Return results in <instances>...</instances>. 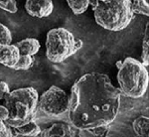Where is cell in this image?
<instances>
[{"instance_id":"cell-1","label":"cell","mask_w":149,"mask_h":137,"mask_svg":"<svg viewBox=\"0 0 149 137\" xmlns=\"http://www.w3.org/2000/svg\"><path fill=\"white\" fill-rule=\"evenodd\" d=\"M121 90L105 74L88 73L72 86L67 112L77 129L111 125L120 108Z\"/></svg>"},{"instance_id":"cell-2","label":"cell","mask_w":149,"mask_h":137,"mask_svg":"<svg viewBox=\"0 0 149 137\" xmlns=\"http://www.w3.org/2000/svg\"><path fill=\"white\" fill-rule=\"evenodd\" d=\"M38 98L37 90L31 86L9 91L3 100L9 112L6 123L10 127H18L33 121L38 108Z\"/></svg>"},{"instance_id":"cell-3","label":"cell","mask_w":149,"mask_h":137,"mask_svg":"<svg viewBox=\"0 0 149 137\" xmlns=\"http://www.w3.org/2000/svg\"><path fill=\"white\" fill-rule=\"evenodd\" d=\"M93 14L97 25L113 32L124 30L134 18L131 0L100 1L93 9Z\"/></svg>"},{"instance_id":"cell-4","label":"cell","mask_w":149,"mask_h":137,"mask_svg":"<svg viewBox=\"0 0 149 137\" xmlns=\"http://www.w3.org/2000/svg\"><path fill=\"white\" fill-rule=\"evenodd\" d=\"M117 81L121 93L138 99L145 95L149 85V74L146 67L140 61L128 57L118 68Z\"/></svg>"},{"instance_id":"cell-5","label":"cell","mask_w":149,"mask_h":137,"mask_svg":"<svg viewBox=\"0 0 149 137\" xmlns=\"http://www.w3.org/2000/svg\"><path fill=\"white\" fill-rule=\"evenodd\" d=\"M78 52L76 37L66 28H53L47 33L46 56L52 63H62Z\"/></svg>"},{"instance_id":"cell-6","label":"cell","mask_w":149,"mask_h":137,"mask_svg":"<svg viewBox=\"0 0 149 137\" xmlns=\"http://www.w3.org/2000/svg\"><path fill=\"white\" fill-rule=\"evenodd\" d=\"M70 97L64 90L52 86L38 98V108L44 115L52 118H61L67 115Z\"/></svg>"},{"instance_id":"cell-7","label":"cell","mask_w":149,"mask_h":137,"mask_svg":"<svg viewBox=\"0 0 149 137\" xmlns=\"http://www.w3.org/2000/svg\"><path fill=\"white\" fill-rule=\"evenodd\" d=\"M26 12L35 18H46L52 14L54 4L52 0H26Z\"/></svg>"},{"instance_id":"cell-8","label":"cell","mask_w":149,"mask_h":137,"mask_svg":"<svg viewBox=\"0 0 149 137\" xmlns=\"http://www.w3.org/2000/svg\"><path fill=\"white\" fill-rule=\"evenodd\" d=\"M79 129L74 127L71 123H65V122H57L52 124L49 128L41 130L40 136L42 137H74L78 136Z\"/></svg>"},{"instance_id":"cell-9","label":"cell","mask_w":149,"mask_h":137,"mask_svg":"<svg viewBox=\"0 0 149 137\" xmlns=\"http://www.w3.org/2000/svg\"><path fill=\"white\" fill-rule=\"evenodd\" d=\"M20 52L15 44H0V64L12 69L17 63Z\"/></svg>"},{"instance_id":"cell-10","label":"cell","mask_w":149,"mask_h":137,"mask_svg":"<svg viewBox=\"0 0 149 137\" xmlns=\"http://www.w3.org/2000/svg\"><path fill=\"white\" fill-rule=\"evenodd\" d=\"M12 128V136L16 137H34L39 136L41 128L37 123L33 121L29 122L27 124H24L22 126L11 127Z\"/></svg>"},{"instance_id":"cell-11","label":"cell","mask_w":149,"mask_h":137,"mask_svg":"<svg viewBox=\"0 0 149 137\" xmlns=\"http://www.w3.org/2000/svg\"><path fill=\"white\" fill-rule=\"evenodd\" d=\"M15 45L18 48L20 55H29V56L36 55L41 48L40 42L35 38H26L16 43Z\"/></svg>"},{"instance_id":"cell-12","label":"cell","mask_w":149,"mask_h":137,"mask_svg":"<svg viewBox=\"0 0 149 137\" xmlns=\"http://www.w3.org/2000/svg\"><path fill=\"white\" fill-rule=\"evenodd\" d=\"M132 127L135 134L141 137L149 136V118L147 116H139L134 119Z\"/></svg>"},{"instance_id":"cell-13","label":"cell","mask_w":149,"mask_h":137,"mask_svg":"<svg viewBox=\"0 0 149 137\" xmlns=\"http://www.w3.org/2000/svg\"><path fill=\"white\" fill-rule=\"evenodd\" d=\"M109 129H110V125L97 126V127H93V128H86V129H79L78 136L103 137L109 134Z\"/></svg>"},{"instance_id":"cell-14","label":"cell","mask_w":149,"mask_h":137,"mask_svg":"<svg viewBox=\"0 0 149 137\" xmlns=\"http://www.w3.org/2000/svg\"><path fill=\"white\" fill-rule=\"evenodd\" d=\"M67 3L74 14L81 15L88 10L90 6V0H67Z\"/></svg>"},{"instance_id":"cell-15","label":"cell","mask_w":149,"mask_h":137,"mask_svg":"<svg viewBox=\"0 0 149 137\" xmlns=\"http://www.w3.org/2000/svg\"><path fill=\"white\" fill-rule=\"evenodd\" d=\"M131 10L134 15L149 16V4L146 0H131Z\"/></svg>"},{"instance_id":"cell-16","label":"cell","mask_w":149,"mask_h":137,"mask_svg":"<svg viewBox=\"0 0 149 137\" xmlns=\"http://www.w3.org/2000/svg\"><path fill=\"white\" fill-rule=\"evenodd\" d=\"M35 59L33 56H29V55H20L17 63L15 64V66L13 67V70L16 71H26L32 68V66L34 65Z\"/></svg>"},{"instance_id":"cell-17","label":"cell","mask_w":149,"mask_h":137,"mask_svg":"<svg viewBox=\"0 0 149 137\" xmlns=\"http://www.w3.org/2000/svg\"><path fill=\"white\" fill-rule=\"evenodd\" d=\"M12 34L9 28L0 23V44H11Z\"/></svg>"},{"instance_id":"cell-18","label":"cell","mask_w":149,"mask_h":137,"mask_svg":"<svg viewBox=\"0 0 149 137\" xmlns=\"http://www.w3.org/2000/svg\"><path fill=\"white\" fill-rule=\"evenodd\" d=\"M0 9L14 14L18 11L17 2L16 0H0Z\"/></svg>"},{"instance_id":"cell-19","label":"cell","mask_w":149,"mask_h":137,"mask_svg":"<svg viewBox=\"0 0 149 137\" xmlns=\"http://www.w3.org/2000/svg\"><path fill=\"white\" fill-rule=\"evenodd\" d=\"M140 63L144 65L146 68L149 66V39H146V38H143Z\"/></svg>"},{"instance_id":"cell-20","label":"cell","mask_w":149,"mask_h":137,"mask_svg":"<svg viewBox=\"0 0 149 137\" xmlns=\"http://www.w3.org/2000/svg\"><path fill=\"white\" fill-rule=\"evenodd\" d=\"M12 136V128L5 121L0 119V137H10Z\"/></svg>"},{"instance_id":"cell-21","label":"cell","mask_w":149,"mask_h":137,"mask_svg":"<svg viewBox=\"0 0 149 137\" xmlns=\"http://www.w3.org/2000/svg\"><path fill=\"white\" fill-rule=\"evenodd\" d=\"M9 91H10V88L8 83L5 81H0V102L4 100V97L8 95Z\"/></svg>"},{"instance_id":"cell-22","label":"cell","mask_w":149,"mask_h":137,"mask_svg":"<svg viewBox=\"0 0 149 137\" xmlns=\"http://www.w3.org/2000/svg\"><path fill=\"white\" fill-rule=\"evenodd\" d=\"M9 112L8 109L5 105H0V119H2L3 121H6L8 119Z\"/></svg>"},{"instance_id":"cell-23","label":"cell","mask_w":149,"mask_h":137,"mask_svg":"<svg viewBox=\"0 0 149 137\" xmlns=\"http://www.w3.org/2000/svg\"><path fill=\"white\" fill-rule=\"evenodd\" d=\"M83 41H81V39H79V38H76V47H77V50H80L83 48Z\"/></svg>"},{"instance_id":"cell-24","label":"cell","mask_w":149,"mask_h":137,"mask_svg":"<svg viewBox=\"0 0 149 137\" xmlns=\"http://www.w3.org/2000/svg\"><path fill=\"white\" fill-rule=\"evenodd\" d=\"M98 0H90V5L92 6V8H93V10L95 8V7L97 6V4H98Z\"/></svg>"},{"instance_id":"cell-25","label":"cell","mask_w":149,"mask_h":137,"mask_svg":"<svg viewBox=\"0 0 149 137\" xmlns=\"http://www.w3.org/2000/svg\"><path fill=\"white\" fill-rule=\"evenodd\" d=\"M121 65H122V61H121V60H119V61H117V62H116V67H117V69L120 68Z\"/></svg>"},{"instance_id":"cell-26","label":"cell","mask_w":149,"mask_h":137,"mask_svg":"<svg viewBox=\"0 0 149 137\" xmlns=\"http://www.w3.org/2000/svg\"><path fill=\"white\" fill-rule=\"evenodd\" d=\"M98 1H107V0H98Z\"/></svg>"}]
</instances>
